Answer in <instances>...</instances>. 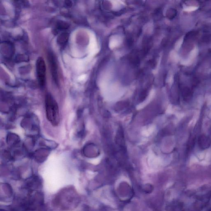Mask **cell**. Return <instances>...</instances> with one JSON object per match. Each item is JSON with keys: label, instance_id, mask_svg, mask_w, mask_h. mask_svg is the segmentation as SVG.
<instances>
[{"label": "cell", "instance_id": "1", "mask_svg": "<svg viewBox=\"0 0 211 211\" xmlns=\"http://www.w3.org/2000/svg\"><path fill=\"white\" fill-rule=\"evenodd\" d=\"M45 107L47 118L53 126H57L60 122L59 109L57 101L49 93L45 97Z\"/></svg>", "mask_w": 211, "mask_h": 211}, {"label": "cell", "instance_id": "2", "mask_svg": "<svg viewBox=\"0 0 211 211\" xmlns=\"http://www.w3.org/2000/svg\"><path fill=\"white\" fill-rule=\"evenodd\" d=\"M37 78L40 86H45L46 82V65L43 58L39 57L36 62Z\"/></svg>", "mask_w": 211, "mask_h": 211}, {"label": "cell", "instance_id": "3", "mask_svg": "<svg viewBox=\"0 0 211 211\" xmlns=\"http://www.w3.org/2000/svg\"><path fill=\"white\" fill-rule=\"evenodd\" d=\"M48 60L51 69L52 75L55 82L57 83L58 80V65L56 57L52 52H49L48 55Z\"/></svg>", "mask_w": 211, "mask_h": 211}, {"label": "cell", "instance_id": "4", "mask_svg": "<svg viewBox=\"0 0 211 211\" xmlns=\"http://www.w3.org/2000/svg\"><path fill=\"white\" fill-rule=\"evenodd\" d=\"M210 143L209 140L205 136H202L201 137L199 140V143L202 148H205L208 147Z\"/></svg>", "mask_w": 211, "mask_h": 211}]
</instances>
